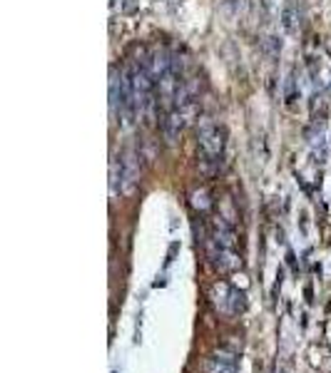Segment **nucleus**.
I'll list each match as a JSON object with an SVG mask.
<instances>
[{
    "mask_svg": "<svg viewBox=\"0 0 331 373\" xmlns=\"http://www.w3.org/2000/svg\"><path fill=\"white\" fill-rule=\"evenodd\" d=\"M199 130V152L210 154V157H222L224 152V132L214 122H210L207 117H202V122H197Z\"/></svg>",
    "mask_w": 331,
    "mask_h": 373,
    "instance_id": "1",
    "label": "nucleus"
},
{
    "mask_svg": "<svg viewBox=\"0 0 331 373\" xmlns=\"http://www.w3.org/2000/svg\"><path fill=\"white\" fill-rule=\"evenodd\" d=\"M122 167H125V172H122V194L130 196L137 190V184H140V159H137V154L134 152L125 154Z\"/></svg>",
    "mask_w": 331,
    "mask_h": 373,
    "instance_id": "2",
    "label": "nucleus"
},
{
    "mask_svg": "<svg viewBox=\"0 0 331 373\" xmlns=\"http://www.w3.org/2000/svg\"><path fill=\"white\" fill-rule=\"evenodd\" d=\"M185 117H182V112L177 110H167L165 120H162V134H165V142L167 145H174L179 139V132H182V127H185Z\"/></svg>",
    "mask_w": 331,
    "mask_h": 373,
    "instance_id": "3",
    "label": "nucleus"
},
{
    "mask_svg": "<svg viewBox=\"0 0 331 373\" xmlns=\"http://www.w3.org/2000/svg\"><path fill=\"white\" fill-rule=\"evenodd\" d=\"M207 373H237V361L227 351H217L207 363Z\"/></svg>",
    "mask_w": 331,
    "mask_h": 373,
    "instance_id": "4",
    "label": "nucleus"
},
{
    "mask_svg": "<svg viewBox=\"0 0 331 373\" xmlns=\"http://www.w3.org/2000/svg\"><path fill=\"white\" fill-rule=\"evenodd\" d=\"M122 172H125L122 159L112 157V162H110V192H112V196L117 194V184L122 187Z\"/></svg>",
    "mask_w": 331,
    "mask_h": 373,
    "instance_id": "5",
    "label": "nucleus"
},
{
    "mask_svg": "<svg viewBox=\"0 0 331 373\" xmlns=\"http://www.w3.org/2000/svg\"><path fill=\"white\" fill-rule=\"evenodd\" d=\"M192 204H194V207H199V209L210 207V202H207V192H204V190L194 192V194H192Z\"/></svg>",
    "mask_w": 331,
    "mask_h": 373,
    "instance_id": "6",
    "label": "nucleus"
}]
</instances>
